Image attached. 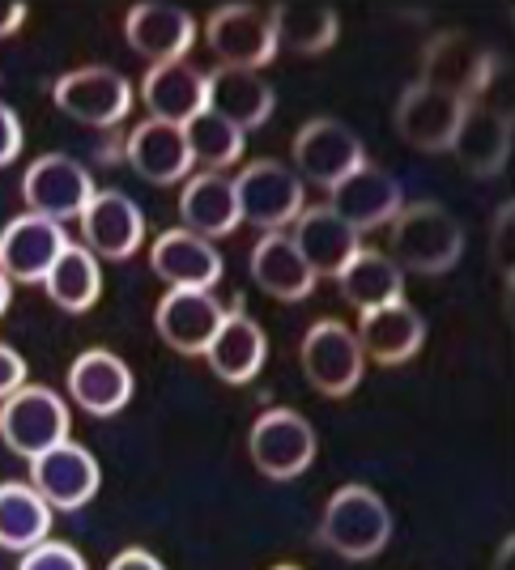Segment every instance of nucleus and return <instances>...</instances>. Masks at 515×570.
I'll use <instances>...</instances> for the list:
<instances>
[{"label":"nucleus","mask_w":515,"mask_h":570,"mask_svg":"<svg viewBox=\"0 0 515 570\" xmlns=\"http://www.w3.org/2000/svg\"><path fill=\"white\" fill-rule=\"evenodd\" d=\"M269 570H303V567H290V562H281V567H269Z\"/></svg>","instance_id":"43"},{"label":"nucleus","mask_w":515,"mask_h":570,"mask_svg":"<svg viewBox=\"0 0 515 570\" xmlns=\"http://www.w3.org/2000/svg\"><path fill=\"white\" fill-rule=\"evenodd\" d=\"M22 26H26L22 0H0V39H13Z\"/></svg>","instance_id":"40"},{"label":"nucleus","mask_w":515,"mask_h":570,"mask_svg":"<svg viewBox=\"0 0 515 570\" xmlns=\"http://www.w3.org/2000/svg\"><path fill=\"white\" fill-rule=\"evenodd\" d=\"M9 298H13V282L0 273V320H4V311H9Z\"/></svg>","instance_id":"42"},{"label":"nucleus","mask_w":515,"mask_h":570,"mask_svg":"<svg viewBox=\"0 0 515 570\" xmlns=\"http://www.w3.org/2000/svg\"><path fill=\"white\" fill-rule=\"evenodd\" d=\"M107 570H166V567L154 558V553H149V549L133 546V549H119L116 558L107 562Z\"/></svg>","instance_id":"39"},{"label":"nucleus","mask_w":515,"mask_h":570,"mask_svg":"<svg viewBox=\"0 0 515 570\" xmlns=\"http://www.w3.org/2000/svg\"><path fill=\"white\" fill-rule=\"evenodd\" d=\"M465 256V226L435 200L405 205L392 222V264L400 273L444 277Z\"/></svg>","instance_id":"2"},{"label":"nucleus","mask_w":515,"mask_h":570,"mask_svg":"<svg viewBox=\"0 0 515 570\" xmlns=\"http://www.w3.org/2000/svg\"><path fill=\"white\" fill-rule=\"evenodd\" d=\"M290 154H294V175L303 179V188L315 184V188L332 191L337 184H346L353 170L367 167V149L358 141V132L350 124L328 116L307 119L303 128L294 132Z\"/></svg>","instance_id":"6"},{"label":"nucleus","mask_w":515,"mask_h":570,"mask_svg":"<svg viewBox=\"0 0 515 570\" xmlns=\"http://www.w3.org/2000/svg\"><path fill=\"white\" fill-rule=\"evenodd\" d=\"M196 35H201L196 18L179 4H166V0L133 4L128 18H124V39H128V48L137 51L140 60H149V69L171 65V60H187Z\"/></svg>","instance_id":"16"},{"label":"nucleus","mask_w":515,"mask_h":570,"mask_svg":"<svg viewBox=\"0 0 515 570\" xmlns=\"http://www.w3.org/2000/svg\"><path fill=\"white\" fill-rule=\"evenodd\" d=\"M226 303L213 289H166L154 307V328L175 354L201 357L226 320Z\"/></svg>","instance_id":"15"},{"label":"nucleus","mask_w":515,"mask_h":570,"mask_svg":"<svg viewBox=\"0 0 515 570\" xmlns=\"http://www.w3.org/2000/svg\"><path fill=\"white\" fill-rule=\"evenodd\" d=\"M201 357L210 362V371L222 383L243 387V383H252L260 371H264V357H269V336H264V328H260L247 311L231 307V311H226V320H222V328L213 333L210 350H205Z\"/></svg>","instance_id":"24"},{"label":"nucleus","mask_w":515,"mask_h":570,"mask_svg":"<svg viewBox=\"0 0 515 570\" xmlns=\"http://www.w3.org/2000/svg\"><path fill=\"white\" fill-rule=\"evenodd\" d=\"M315 426L299 409H264L247 430V455L269 481H294L315 464Z\"/></svg>","instance_id":"7"},{"label":"nucleus","mask_w":515,"mask_h":570,"mask_svg":"<svg viewBox=\"0 0 515 570\" xmlns=\"http://www.w3.org/2000/svg\"><path fill=\"white\" fill-rule=\"evenodd\" d=\"M498 60L465 30H439L426 48H421V77L426 86H439L447 95L477 102L494 86Z\"/></svg>","instance_id":"8"},{"label":"nucleus","mask_w":515,"mask_h":570,"mask_svg":"<svg viewBox=\"0 0 515 570\" xmlns=\"http://www.w3.org/2000/svg\"><path fill=\"white\" fill-rule=\"evenodd\" d=\"M0 439L22 460H39L43 452L72 439V409L56 387L26 383L9 401H0Z\"/></svg>","instance_id":"3"},{"label":"nucleus","mask_w":515,"mask_h":570,"mask_svg":"<svg viewBox=\"0 0 515 570\" xmlns=\"http://www.w3.org/2000/svg\"><path fill=\"white\" fill-rule=\"evenodd\" d=\"M465 107H468L465 98L447 95L439 86L409 81L397 98L392 124H397V132L405 145H414L421 154H447L451 141H456V128H460Z\"/></svg>","instance_id":"12"},{"label":"nucleus","mask_w":515,"mask_h":570,"mask_svg":"<svg viewBox=\"0 0 515 570\" xmlns=\"http://www.w3.org/2000/svg\"><path fill=\"white\" fill-rule=\"evenodd\" d=\"M234 179V200H239V217L260 226L264 235L273 230H290L307 209V188L278 158H256L247 167L231 175Z\"/></svg>","instance_id":"4"},{"label":"nucleus","mask_w":515,"mask_h":570,"mask_svg":"<svg viewBox=\"0 0 515 570\" xmlns=\"http://www.w3.org/2000/svg\"><path fill=\"white\" fill-rule=\"evenodd\" d=\"M18 570H90V567H86L81 549H72L69 541H51L47 537L43 546L26 549Z\"/></svg>","instance_id":"35"},{"label":"nucleus","mask_w":515,"mask_h":570,"mask_svg":"<svg viewBox=\"0 0 515 570\" xmlns=\"http://www.w3.org/2000/svg\"><path fill=\"white\" fill-rule=\"evenodd\" d=\"M498 243V273L512 282V205L498 209V230H494L490 247Z\"/></svg>","instance_id":"38"},{"label":"nucleus","mask_w":515,"mask_h":570,"mask_svg":"<svg viewBox=\"0 0 515 570\" xmlns=\"http://www.w3.org/2000/svg\"><path fill=\"white\" fill-rule=\"evenodd\" d=\"M133 392L137 380L128 362L111 350H86L69 362V401L90 417H116L119 409H128Z\"/></svg>","instance_id":"19"},{"label":"nucleus","mask_w":515,"mask_h":570,"mask_svg":"<svg viewBox=\"0 0 515 570\" xmlns=\"http://www.w3.org/2000/svg\"><path fill=\"white\" fill-rule=\"evenodd\" d=\"M299 362H303L307 383L328 401H346L367 375V354L358 345V333L341 320H315L303 333Z\"/></svg>","instance_id":"5"},{"label":"nucleus","mask_w":515,"mask_h":570,"mask_svg":"<svg viewBox=\"0 0 515 570\" xmlns=\"http://www.w3.org/2000/svg\"><path fill=\"white\" fill-rule=\"evenodd\" d=\"M447 154L460 158V167L477 179H490V175H503L507 158H512V116L503 107H494L486 98L468 102L465 116H460V128H456V141Z\"/></svg>","instance_id":"20"},{"label":"nucleus","mask_w":515,"mask_h":570,"mask_svg":"<svg viewBox=\"0 0 515 570\" xmlns=\"http://www.w3.org/2000/svg\"><path fill=\"white\" fill-rule=\"evenodd\" d=\"M94 175L72 154H39L22 175L26 214H39L47 222H77L94 200Z\"/></svg>","instance_id":"9"},{"label":"nucleus","mask_w":515,"mask_h":570,"mask_svg":"<svg viewBox=\"0 0 515 570\" xmlns=\"http://www.w3.org/2000/svg\"><path fill=\"white\" fill-rule=\"evenodd\" d=\"M273 86L264 81V72L247 69H213L210 90H205V111L222 116L239 132H256L273 119Z\"/></svg>","instance_id":"26"},{"label":"nucleus","mask_w":515,"mask_h":570,"mask_svg":"<svg viewBox=\"0 0 515 570\" xmlns=\"http://www.w3.org/2000/svg\"><path fill=\"white\" fill-rule=\"evenodd\" d=\"M353 333H358V345H362L367 362L405 366L426 345V320L409 303H392V307L367 311Z\"/></svg>","instance_id":"28"},{"label":"nucleus","mask_w":515,"mask_h":570,"mask_svg":"<svg viewBox=\"0 0 515 570\" xmlns=\"http://www.w3.org/2000/svg\"><path fill=\"white\" fill-rule=\"evenodd\" d=\"M252 282L278 298V303H303L315 289V273L303 264L299 247L290 243V230H273V235H260L256 247H252Z\"/></svg>","instance_id":"29"},{"label":"nucleus","mask_w":515,"mask_h":570,"mask_svg":"<svg viewBox=\"0 0 515 570\" xmlns=\"http://www.w3.org/2000/svg\"><path fill=\"white\" fill-rule=\"evenodd\" d=\"M22 145H26L22 119H18V111L9 102H0V167H13L18 154H22Z\"/></svg>","instance_id":"36"},{"label":"nucleus","mask_w":515,"mask_h":570,"mask_svg":"<svg viewBox=\"0 0 515 570\" xmlns=\"http://www.w3.org/2000/svg\"><path fill=\"white\" fill-rule=\"evenodd\" d=\"M124 158L154 188L184 184L187 175L196 170L192 167V149H187L184 128L179 124H163V119H140L137 128L128 132V141H124Z\"/></svg>","instance_id":"21"},{"label":"nucleus","mask_w":515,"mask_h":570,"mask_svg":"<svg viewBox=\"0 0 515 570\" xmlns=\"http://www.w3.org/2000/svg\"><path fill=\"white\" fill-rule=\"evenodd\" d=\"M149 268L171 289H213V285L222 282V273H226L217 243L187 235L184 226H171V230H163V235L154 238Z\"/></svg>","instance_id":"22"},{"label":"nucleus","mask_w":515,"mask_h":570,"mask_svg":"<svg viewBox=\"0 0 515 570\" xmlns=\"http://www.w3.org/2000/svg\"><path fill=\"white\" fill-rule=\"evenodd\" d=\"M184 137L187 149H192V167L217 170V175H226V167H234V163H243V149H247V132H239L234 124H226L213 111L187 119Z\"/></svg>","instance_id":"34"},{"label":"nucleus","mask_w":515,"mask_h":570,"mask_svg":"<svg viewBox=\"0 0 515 570\" xmlns=\"http://www.w3.org/2000/svg\"><path fill=\"white\" fill-rule=\"evenodd\" d=\"M26 375H30L26 357L18 354L13 345H4V341H0V401H9L18 387H26Z\"/></svg>","instance_id":"37"},{"label":"nucleus","mask_w":515,"mask_h":570,"mask_svg":"<svg viewBox=\"0 0 515 570\" xmlns=\"http://www.w3.org/2000/svg\"><path fill=\"white\" fill-rule=\"evenodd\" d=\"M392 528L397 520H392V507L383 502V494L350 481L324 502L320 541L346 562H371L392 546Z\"/></svg>","instance_id":"1"},{"label":"nucleus","mask_w":515,"mask_h":570,"mask_svg":"<svg viewBox=\"0 0 515 570\" xmlns=\"http://www.w3.org/2000/svg\"><path fill=\"white\" fill-rule=\"evenodd\" d=\"M290 243L299 247L303 264L320 282V277H337L353 261V252L362 247V235L353 226H346L328 205H315V209H303V217L294 222Z\"/></svg>","instance_id":"27"},{"label":"nucleus","mask_w":515,"mask_h":570,"mask_svg":"<svg viewBox=\"0 0 515 570\" xmlns=\"http://www.w3.org/2000/svg\"><path fill=\"white\" fill-rule=\"evenodd\" d=\"M77 222H81V247L98 261H133L145 247V214L133 196L116 188L94 191V200Z\"/></svg>","instance_id":"14"},{"label":"nucleus","mask_w":515,"mask_h":570,"mask_svg":"<svg viewBox=\"0 0 515 570\" xmlns=\"http://www.w3.org/2000/svg\"><path fill=\"white\" fill-rule=\"evenodd\" d=\"M30 485L43 494L51 511H77V507H86L98 494L103 469H98L94 452L65 439L60 448H51L39 460H30Z\"/></svg>","instance_id":"17"},{"label":"nucleus","mask_w":515,"mask_h":570,"mask_svg":"<svg viewBox=\"0 0 515 570\" xmlns=\"http://www.w3.org/2000/svg\"><path fill=\"white\" fill-rule=\"evenodd\" d=\"M72 238L60 222H47L39 214H18L0 226V273L13 285H43L51 264Z\"/></svg>","instance_id":"13"},{"label":"nucleus","mask_w":515,"mask_h":570,"mask_svg":"<svg viewBox=\"0 0 515 570\" xmlns=\"http://www.w3.org/2000/svg\"><path fill=\"white\" fill-rule=\"evenodd\" d=\"M512 553H515V541H512V537H503L498 558H494V570H512Z\"/></svg>","instance_id":"41"},{"label":"nucleus","mask_w":515,"mask_h":570,"mask_svg":"<svg viewBox=\"0 0 515 570\" xmlns=\"http://www.w3.org/2000/svg\"><path fill=\"white\" fill-rule=\"evenodd\" d=\"M205 90H210V72H201L187 60L154 65L140 77V102H145L149 119L179 124V128L205 111Z\"/></svg>","instance_id":"25"},{"label":"nucleus","mask_w":515,"mask_h":570,"mask_svg":"<svg viewBox=\"0 0 515 570\" xmlns=\"http://www.w3.org/2000/svg\"><path fill=\"white\" fill-rule=\"evenodd\" d=\"M273 35H278V51H294V56H324L337 39H341V18L332 4H315V0H290V4H273Z\"/></svg>","instance_id":"31"},{"label":"nucleus","mask_w":515,"mask_h":570,"mask_svg":"<svg viewBox=\"0 0 515 570\" xmlns=\"http://www.w3.org/2000/svg\"><path fill=\"white\" fill-rule=\"evenodd\" d=\"M179 222L187 235L196 238H217L234 235L243 226L239 217V200H234V179L217 175V170H192L179 191Z\"/></svg>","instance_id":"23"},{"label":"nucleus","mask_w":515,"mask_h":570,"mask_svg":"<svg viewBox=\"0 0 515 570\" xmlns=\"http://www.w3.org/2000/svg\"><path fill=\"white\" fill-rule=\"evenodd\" d=\"M341 298L350 303L358 315L379 307H392L405 303V273H400L388 252H375V247H358L353 261L332 277Z\"/></svg>","instance_id":"30"},{"label":"nucleus","mask_w":515,"mask_h":570,"mask_svg":"<svg viewBox=\"0 0 515 570\" xmlns=\"http://www.w3.org/2000/svg\"><path fill=\"white\" fill-rule=\"evenodd\" d=\"M328 196H332L328 209L341 217L346 226H353L358 235L379 230V226H392L397 214L405 209V188H400V179L392 170L371 167V163L362 170H353L350 179L337 184Z\"/></svg>","instance_id":"18"},{"label":"nucleus","mask_w":515,"mask_h":570,"mask_svg":"<svg viewBox=\"0 0 515 570\" xmlns=\"http://www.w3.org/2000/svg\"><path fill=\"white\" fill-rule=\"evenodd\" d=\"M51 102L86 128H116L133 111V86L111 65H86V69L65 72L51 86Z\"/></svg>","instance_id":"11"},{"label":"nucleus","mask_w":515,"mask_h":570,"mask_svg":"<svg viewBox=\"0 0 515 570\" xmlns=\"http://www.w3.org/2000/svg\"><path fill=\"white\" fill-rule=\"evenodd\" d=\"M43 289L60 311L86 315L103 298V261L94 252H86L81 243H69L60 252V261L51 264V273L43 277Z\"/></svg>","instance_id":"33"},{"label":"nucleus","mask_w":515,"mask_h":570,"mask_svg":"<svg viewBox=\"0 0 515 570\" xmlns=\"http://www.w3.org/2000/svg\"><path fill=\"white\" fill-rule=\"evenodd\" d=\"M205 43L222 60L217 69H247L260 72L278 56V35H273V13L260 4H222L205 18Z\"/></svg>","instance_id":"10"},{"label":"nucleus","mask_w":515,"mask_h":570,"mask_svg":"<svg viewBox=\"0 0 515 570\" xmlns=\"http://www.w3.org/2000/svg\"><path fill=\"white\" fill-rule=\"evenodd\" d=\"M51 507L30 481H4L0 485V549L26 553L51 537Z\"/></svg>","instance_id":"32"}]
</instances>
